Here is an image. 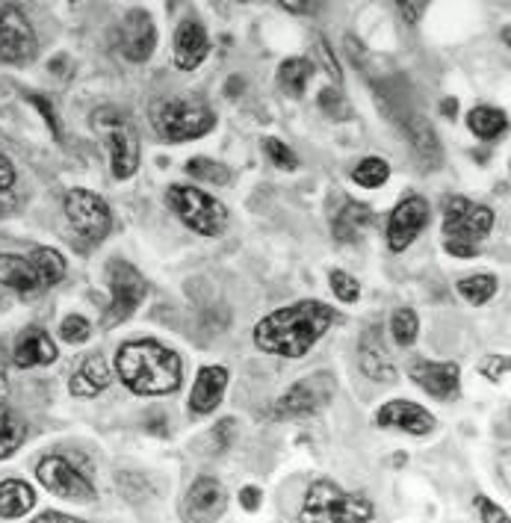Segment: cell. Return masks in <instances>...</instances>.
Here are the masks:
<instances>
[{
    "instance_id": "obj_41",
    "label": "cell",
    "mask_w": 511,
    "mask_h": 523,
    "mask_svg": "<svg viewBox=\"0 0 511 523\" xmlns=\"http://www.w3.org/2000/svg\"><path fill=\"white\" fill-rule=\"evenodd\" d=\"M317 48H320V60H322V63H325V68H328V74L334 77V83H340V68H337V60L331 57L328 45H325V42H320Z\"/></svg>"
},
{
    "instance_id": "obj_5",
    "label": "cell",
    "mask_w": 511,
    "mask_h": 523,
    "mask_svg": "<svg viewBox=\"0 0 511 523\" xmlns=\"http://www.w3.org/2000/svg\"><path fill=\"white\" fill-rule=\"evenodd\" d=\"M373 506L361 494H349L340 485L320 479L308 488L302 521H373Z\"/></svg>"
},
{
    "instance_id": "obj_10",
    "label": "cell",
    "mask_w": 511,
    "mask_h": 523,
    "mask_svg": "<svg viewBox=\"0 0 511 523\" xmlns=\"http://www.w3.org/2000/svg\"><path fill=\"white\" fill-rule=\"evenodd\" d=\"M334 396V376L331 373H314L302 382H296L290 391L275 402L278 417H308L322 411Z\"/></svg>"
},
{
    "instance_id": "obj_4",
    "label": "cell",
    "mask_w": 511,
    "mask_h": 523,
    "mask_svg": "<svg viewBox=\"0 0 511 523\" xmlns=\"http://www.w3.org/2000/svg\"><path fill=\"white\" fill-rule=\"evenodd\" d=\"M491 228H494L491 207L473 204V201L461 196L447 201L444 234H447V252H452L455 258H476L479 255V240H485Z\"/></svg>"
},
{
    "instance_id": "obj_28",
    "label": "cell",
    "mask_w": 511,
    "mask_h": 523,
    "mask_svg": "<svg viewBox=\"0 0 511 523\" xmlns=\"http://www.w3.org/2000/svg\"><path fill=\"white\" fill-rule=\"evenodd\" d=\"M30 261L36 266V275H39V281H42L45 290L54 287V284H60L65 278V258L57 249H36L30 255Z\"/></svg>"
},
{
    "instance_id": "obj_18",
    "label": "cell",
    "mask_w": 511,
    "mask_h": 523,
    "mask_svg": "<svg viewBox=\"0 0 511 523\" xmlns=\"http://www.w3.org/2000/svg\"><path fill=\"white\" fill-rule=\"evenodd\" d=\"M225 388H228V370L225 367H201L190 393L192 414H210L222 402Z\"/></svg>"
},
{
    "instance_id": "obj_46",
    "label": "cell",
    "mask_w": 511,
    "mask_h": 523,
    "mask_svg": "<svg viewBox=\"0 0 511 523\" xmlns=\"http://www.w3.org/2000/svg\"><path fill=\"white\" fill-rule=\"evenodd\" d=\"M39 521H42V523H48V521H71V518H68V515H60V512H48V515H42Z\"/></svg>"
},
{
    "instance_id": "obj_39",
    "label": "cell",
    "mask_w": 511,
    "mask_h": 523,
    "mask_svg": "<svg viewBox=\"0 0 511 523\" xmlns=\"http://www.w3.org/2000/svg\"><path fill=\"white\" fill-rule=\"evenodd\" d=\"M278 3L296 15H317L328 0H278Z\"/></svg>"
},
{
    "instance_id": "obj_25",
    "label": "cell",
    "mask_w": 511,
    "mask_h": 523,
    "mask_svg": "<svg viewBox=\"0 0 511 523\" xmlns=\"http://www.w3.org/2000/svg\"><path fill=\"white\" fill-rule=\"evenodd\" d=\"M36 503V494L21 479L0 482V518H24Z\"/></svg>"
},
{
    "instance_id": "obj_9",
    "label": "cell",
    "mask_w": 511,
    "mask_h": 523,
    "mask_svg": "<svg viewBox=\"0 0 511 523\" xmlns=\"http://www.w3.org/2000/svg\"><path fill=\"white\" fill-rule=\"evenodd\" d=\"M107 281H110V293H113L110 314H107V326H116V323L130 320V317L139 311V305L145 302L148 284H145V278L125 261L110 263Z\"/></svg>"
},
{
    "instance_id": "obj_26",
    "label": "cell",
    "mask_w": 511,
    "mask_h": 523,
    "mask_svg": "<svg viewBox=\"0 0 511 523\" xmlns=\"http://www.w3.org/2000/svg\"><path fill=\"white\" fill-rule=\"evenodd\" d=\"M311 77H314V66L308 60H302V57H293V60L281 63V68H278V86L290 98H302L308 83H311Z\"/></svg>"
},
{
    "instance_id": "obj_15",
    "label": "cell",
    "mask_w": 511,
    "mask_h": 523,
    "mask_svg": "<svg viewBox=\"0 0 511 523\" xmlns=\"http://www.w3.org/2000/svg\"><path fill=\"white\" fill-rule=\"evenodd\" d=\"M408 376L435 399H455L461 391V370L455 361H417Z\"/></svg>"
},
{
    "instance_id": "obj_2",
    "label": "cell",
    "mask_w": 511,
    "mask_h": 523,
    "mask_svg": "<svg viewBox=\"0 0 511 523\" xmlns=\"http://www.w3.org/2000/svg\"><path fill=\"white\" fill-rule=\"evenodd\" d=\"M116 370L139 396H166L181 388V358L157 340H130L119 349Z\"/></svg>"
},
{
    "instance_id": "obj_29",
    "label": "cell",
    "mask_w": 511,
    "mask_h": 523,
    "mask_svg": "<svg viewBox=\"0 0 511 523\" xmlns=\"http://www.w3.org/2000/svg\"><path fill=\"white\" fill-rule=\"evenodd\" d=\"M467 122H470V131L482 136V139H494V136L506 131V113L494 110V107H476L467 116Z\"/></svg>"
},
{
    "instance_id": "obj_40",
    "label": "cell",
    "mask_w": 511,
    "mask_h": 523,
    "mask_svg": "<svg viewBox=\"0 0 511 523\" xmlns=\"http://www.w3.org/2000/svg\"><path fill=\"white\" fill-rule=\"evenodd\" d=\"M476 506H479V512H482V521L485 523H503L506 521V512L503 509H497L488 497H476Z\"/></svg>"
},
{
    "instance_id": "obj_31",
    "label": "cell",
    "mask_w": 511,
    "mask_h": 523,
    "mask_svg": "<svg viewBox=\"0 0 511 523\" xmlns=\"http://www.w3.org/2000/svg\"><path fill=\"white\" fill-rule=\"evenodd\" d=\"M408 136H411V142H414V151H417L426 163H432V157H435V160L441 157L438 136H435V131H432L423 119H414V122L408 125Z\"/></svg>"
},
{
    "instance_id": "obj_14",
    "label": "cell",
    "mask_w": 511,
    "mask_h": 523,
    "mask_svg": "<svg viewBox=\"0 0 511 523\" xmlns=\"http://www.w3.org/2000/svg\"><path fill=\"white\" fill-rule=\"evenodd\" d=\"M157 45V30L148 12L142 9H130L122 18V30H119V48L128 57L130 63H145L154 54Z\"/></svg>"
},
{
    "instance_id": "obj_33",
    "label": "cell",
    "mask_w": 511,
    "mask_h": 523,
    "mask_svg": "<svg viewBox=\"0 0 511 523\" xmlns=\"http://www.w3.org/2000/svg\"><path fill=\"white\" fill-rule=\"evenodd\" d=\"M417 331H420V320L411 308H399L393 311L390 317V334L396 337L399 346H411L417 340Z\"/></svg>"
},
{
    "instance_id": "obj_30",
    "label": "cell",
    "mask_w": 511,
    "mask_h": 523,
    "mask_svg": "<svg viewBox=\"0 0 511 523\" xmlns=\"http://www.w3.org/2000/svg\"><path fill=\"white\" fill-rule=\"evenodd\" d=\"M458 293L470 305H485L497 293V278L494 275H470V278H461L458 281Z\"/></svg>"
},
{
    "instance_id": "obj_17",
    "label": "cell",
    "mask_w": 511,
    "mask_h": 523,
    "mask_svg": "<svg viewBox=\"0 0 511 523\" xmlns=\"http://www.w3.org/2000/svg\"><path fill=\"white\" fill-rule=\"evenodd\" d=\"M225 506H228V494L210 476L198 479L187 494V515L192 521H213L225 512Z\"/></svg>"
},
{
    "instance_id": "obj_11",
    "label": "cell",
    "mask_w": 511,
    "mask_h": 523,
    "mask_svg": "<svg viewBox=\"0 0 511 523\" xmlns=\"http://www.w3.org/2000/svg\"><path fill=\"white\" fill-rule=\"evenodd\" d=\"M39 39L27 21V15L6 3L0 6V60L3 63H27L36 57Z\"/></svg>"
},
{
    "instance_id": "obj_35",
    "label": "cell",
    "mask_w": 511,
    "mask_h": 523,
    "mask_svg": "<svg viewBox=\"0 0 511 523\" xmlns=\"http://www.w3.org/2000/svg\"><path fill=\"white\" fill-rule=\"evenodd\" d=\"M263 151L269 154V160H272L275 166H281V169H287V172H293V169L299 166V157H296L281 139H275V136H266V139H263Z\"/></svg>"
},
{
    "instance_id": "obj_45",
    "label": "cell",
    "mask_w": 511,
    "mask_h": 523,
    "mask_svg": "<svg viewBox=\"0 0 511 523\" xmlns=\"http://www.w3.org/2000/svg\"><path fill=\"white\" fill-rule=\"evenodd\" d=\"M396 6H399V12L405 15V21H408V24H417V9H414V3H411V0H396Z\"/></svg>"
},
{
    "instance_id": "obj_24",
    "label": "cell",
    "mask_w": 511,
    "mask_h": 523,
    "mask_svg": "<svg viewBox=\"0 0 511 523\" xmlns=\"http://www.w3.org/2000/svg\"><path fill=\"white\" fill-rule=\"evenodd\" d=\"M373 225V210L367 207V204H358V201H352V204H346L340 213H337V219H334V237L340 240V243H355L358 237H364V231Z\"/></svg>"
},
{
    "instance_id": "obj_16",
    "label": "cell",
    "mask_w": 511,
    "mask_h": 523,
    "mask_svg": "<svg viewBox=\"0 0 511 523\" xmlns=\"http://www.w3.org/2000/svg\"><path fill=\"white\" fill-rule=\"evenodd\" d=\"M376 420L384 429H399V432H408V435H429L435 429V417L423 405L408 402V399L387 402Z\"/></svg>"
},
{
    "instance_id": "obj_42",
    "label": "cell",
    "mask_w": 511,
    "mask_h": 523,
    "mask_svg": "<svg viewBox=\"0 0 511 523\" xmlns=\"http://www.w3.org/2000/svg\"><path fill=\"white\" fill-rule=\"evenodd\" d=\"M12 181H15V169H12V163L0 154V193L3 190H9L12 187Z\"/></svg>"
},
{
    "instance_id": "obj_43",
    "label": "cell",
    "mask_w": 511,
    "mask_h": 523,
    "mask_svg": "<svg viewBox=\"0 0 511 523\" xmlns=\"http://www.w3.org/2000/svg\"><path fill=\"white\" fill-rule=\"evenodd\" d=\"M30 101H33V104H36V107H39V110L45 113V119H48V125H51V131L60 133V128H57V116H54V107H48L42 95H30Z\"/></svg>"
},
{
    "instance_id": "obj_32",
    "label": "cell",
    "mask_w": 511,
    "mask_h": 523,
    "mask_svg": "<svg viewBox=\"0 0 511 523\" xmlns=\"http://www.w3.org/2000/svg\"><path fill=\"white\" fill-rule=\"evenodd\" d=\"M352 178H355V184H361L367 190H376V187H382L384 181L390 178V166L384 160H379V157H367V160L358 163V169L352 172Z\"/></svg>"
},
{
    "instance_id": "obj_27",
    "label": "cell",
    "mask_w": 511,
    "mask_h": 523,
    "mask_svg": "<svg viewBox=\"0 0 511 523\" xmlns=\"http://www.w3.org/2000/svg\"><path fill=\"white\" fill-rule=\"evenodd\" d=\"M27 438V423L6 405L0 402V458L12 456Z\"/></svg>"
},
{
    "instance_id": "obj_44",
    "label": "cell",
    "mask_w": 511,
    "mask_h": 523,
    "mask_svg": "<svg viewBox=\"0 0 511 523\" xmlns=\"http://www.w3.org/2000/svg\"><path fill=\"white\" fill-rule=\"evenodd\" d=\"M240 503H243V509L255 512L257 506H260V491L257 488H243L240 491Z\"/></svg>"
},
{
    "instance_id": "obj_13",
    "label": "cell",
    "mask_w": 511,
    "mask_h": 523,
    "mask_svg": "<svg viewBox=\"0 0 511 523\" xmlns=\"http://www.w3.org/2000/svg\"><path fill=\"white\" fill-rule=\"evenodd\" d=\"M429 222V201L420 196H408L393 213H390V222H387V246L393 252H405L417 234L426 228Z\"/></svg>"
},
{
    "instance_id": "obj_21",
    "label": "cell",
    "mask_w": 511,
    "mask_h": 523,
    "mask_svg": "<svg viewBox=\"0 0 511 523\" xmlns=\"http://www.w3.org/2000/svg\"><path fill=\"white\" fill-rule=\"evenodd\" d=\"M57 361V346L42 328H27L21 331L15 343V364L18 367H45Z\"/></svg>"
},
{
    "instance_id": "obj_8",
    "label": "cell",
    "mask_w": 511,
    "mask_h": 523,
    "mask_svg": "<svg viewBox=\"0 0 511 523\" xmlns=\"http://www.w3.org/2000/svg\"><path fill=\"white\" fill-rule=\"evenodd\" d=\"M65 216L83 240L101 243L113 228V213L107 201L89 190H71L65 196Z\"/></svg>"
},
{
    "instance_id": "obj_1",
    "label": "cell",
    "mask_w": 511,
    "mask_h": 523,
    "mask_svg": "<svg viewBox=\"0 0 511 523\" xmlns=\"http://www.w3.org/2000/svg\"><path fill=\"white\" fill-rule=\"evenodd\" d=\"M331 323H334V311L325 302L305 299L263 317L255 326V343L257 349L269 355L305 358Z\"/></svg>"
},
{
    "instance_id": "obj_36",
    "label": "cell",
    "mask_w": 511,
    "mask_h": 523,
    "mask_svg": "<svg viewBox=\"0 0 511 523\" xmlns=\"http://www.w3.org/2000/svg\"><path fill=\"white\" fill-rule=\"evenodd\" d=\"M331 290H334V296L340 299V302H355L358 296H361V287H358V281L349 275V272H331Z\"/></svg>"
},
{
    "instance_id": "obj_12",
    "label": "cell",
    "mask_w": 511,
    "mask_h": 523,
    "mask_svg": "<svg viewBox=\"0 0 511 523\" xmlns=\"http://www.w3.org/2000/svg\"><path fill=\"white\" fill-rule=\"evenodd\" d=\"M39 482L57 494V497H65V500H80V503H89L95 497V488L92 482L77 470L71 467L63 456H48L39 461V470H36Z\"/></svg>"
},
{
    "instance_id": "obj_22",
    "label": "cell",
    "mask_w": 511,
    "mask_h": 523,
    "mask_svg": "<svg viewBox=\"0 0 511 523\" xmlns=\"http://www.w3.org/2000/svg\"><path fill=\"white\" fill-rule=\"evenodd\" d=\"M0 284L12 287L21 296H39L45 287L36 275V266L30 258L18 255H0Z\"/></svg>"
},
{
    "instance_id": "obj_23",
    "label": "cell",
    "mask_w": 511,
    "mask_h": 523,
    "mask_svg": "<svg viewBox=\"0 0 511 523\" xmlns=\"http://www.w3.org/2000/svg\"><path fill=\"white\" fill-rule=\"evenodd\" d=\"M110 385V367L101 355H89L80 370L71 376V393L74 396H98Z\"/></svg>"
},
{
    "instance_id": "obj_34",
    "label": "cell",
    "mask_w": 511,
    "mask_h": 523,
    "mask_svg": "<svg viewBox=\"0 0 511 523\" xmlns=\"http://www.w3.org/2000/svg\"><path fill=\"white\" fill-rule=\"evenodd\" d=\"M187 172L198 181H207V184H228L231 181V172L228 166L216 163V160H207V157H195L187 163Z\"/></svg>"
},
{
    "instance_id": "obj_48",
    "label": "cell",
    "mask_w": 511,
    "mask_h": 523,
    "mask_svg": "<svg viewBox=\"0 0 511 523\" xmlns=\"http://www.w3.org/2000/svg\"><path fill=\"white\" fill-rule=\"evenodd\" d=\"M455 110H458L455 101H444V113H447V116H455Z\"/></svg>"
},
{
    "instance_id": "obj_38",
    "label": "cell",
    "mask_w": 511,
    "mask_h": 523,
    "mask_svg": "<svg viewBox=\"0 0 511 523\" xmlns=\"http://www.w3.org/2000/svg\"><path fill=\"white\" fill-rule=\"evenodd\" d=\"M482 376L491 379V382H503V379L509 376V358H506V355H491V358H485Z\"/></svg>"
},
{
    "instance_id": "obj_19",
    "label": "cell",
    "mask_w": 511,
    "mask_h": 523,
    "mask_svg": "<svg viewBox=\"0 0 511 523\" xmlns=\"http://www.w3.org/2000/svg\"><path fill=\"white\" fill-rule=\"evenodd\" d=\"M207 51H210V39H207L204 27L192 18L181 21V27L175 33V66L192 71L204 63Z\"/></svg>"
},
{
    "instance_id": "obj_47",
    "label": "cell",
    "mask_w": 511,
    "mask_h": 523,
    "mask_svg": "<svg viewBox=\"0 0 511 523\" xmlns=\"http://www.w3.org/2000/svg\"><path fill=\"white\" fill-rule=\"evenodd\" d=\"M6 210H12V198L3 196V193H0V216H3Z\"/></svg>"
},
{
    "instance_id": "obj_6",
    "label": "cell",
    "mask_w": 511,
    "mask_h": 523,
    "mask_svg": "<svg viewBox=\"0 0 511 523\" xmlns=\"http://www.w3.org/2000/svg\"><path fill=\"white\" fill-rule=\"evenodd\" d=\"M169 204L181 216V222L201 237H216L228 228V210L219 198L201 193L198 187L175 184L169 190Z\"/></svg>"
},
{
    "instance_id": "obj_3",
    "label": "cell",
    "mask_w": 511,
    "mask_h": 523,
    "mask_svg": "<svg viewBox=\"0 0 511 523\" xmlns=\"http://www.w3.org/2000/svg\"><path fill=\"white\" fill-rule=\"evenodd\" d=\"M151 125L166 142H187V139H198L213 131L216 116L204 101L190 98V95H175V98L154 101Z\"/></svg>"
},
{
    "instance_id": "obj_37",
    "label": "cell",
    "mask_w": 511,
    "mask_h": 523,
    "mask_svg": "<svg viewBox=\"0 0 511 523\" xmlns=\"http://www.w3.org/2000/svg\"><path fill=\"white\" fill-rule=\"evenodd\" d=\"M60 334H63V340H68V343H83V340H89L92 328H89V323H86L80 314H71V317H65L63 320Z\"/></svg>"
},
{
    "instance_id": "obj_20",
    "label": "cell",
    "mask_w": 511,
    "mask_h": 523,
    "mask_svg": "<svg viewBox=\"0 0 511 523\" xmlns=\"http://www.w3.org/2000/svg\"><path fill=\"white\" fill-rule=\"evenodd\" d=\"M358 358H361V370L373 382H393L396 379V367H393V358L384 346L379 328H367V334L361 340V349H358Z\"/></svg>"
},
{
    "instance_id": "obj_7",
    "label": "cell",
    "mask_w": 511,
    "mask_h": 523,
    "mask_svg": "<svg viewBox=\"0 0 511 523\" xmlns=\"http://www.w3.org/2000/svg\"><path fill=\"white\" fill-rule=\"evenodd\" d=\"M95 131H101L107 148H110V160H113V175L119 181L130 178L139 169V139L130 125L125 113H119L116 107H104L92 116Z\"/></svg>"
}]
</instances>
